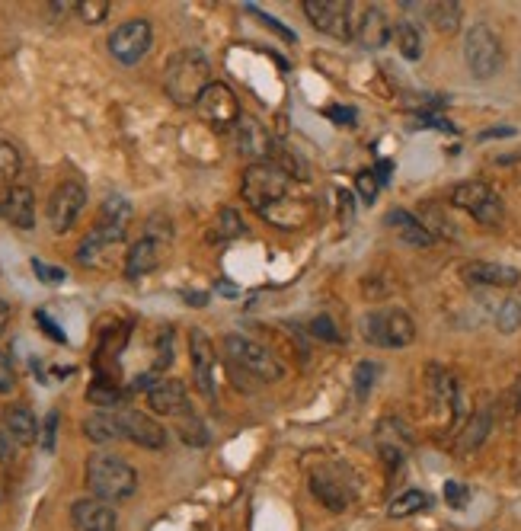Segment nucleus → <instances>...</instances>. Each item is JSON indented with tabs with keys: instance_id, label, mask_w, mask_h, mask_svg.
Segmentation results:
<instances>
[{
	"instance_id": "bb28decb",
	"label": "nucleus",
	"mask_w": 521,
	"mask_h": 531,
	"mask_svg": "<svg viewBox=\"0 0 521 531\" xmlns=\"http://www.w3.org/2000/svg\"><path fill=\"white\" fill-rule=\"evenodd\" d=\"M426 388H429V394L438 400V404H454V397H458V384H454L451 372H445L442 365H429Z\"/></svg>"
},
{
	"instance_id": "473e14b6",
	"label": "nucleus",
	"mask_w": 521,
	"mask_h": 531,
	"mask_svg": "<svg viewBox=\"0 0 521 531\" xmlns=\"http://www.w3.org/2000/svg\"><path fill=\"white\" fill-rule=\"evenodd\" d=\"M496 327H499L502 333H512V330L521 327V298H518V295L509 298V301H502V308H499V314H496Z\"/></svg>"
},
{
	"instance_id": "2eb2a0df",
	"label": "nucleus",
	"mask_w": 521,
	"mask_h": 531,
	"mask_svg": "<svg viewBox=\"0 0 521 531\" xmlns=\"http://www.w3.org/2000/svg\"><path fill=\"white\" fill-rule=\"evenodd\" d=\"M189 359H192V375L195 388L202 391V397H215V343L208 340L205 330L189 333Z\"/></svg>"
},
{
	"instance_id": "e433bc0d",
	"label": "nucleus",
	"mask_w": 521,
	"mask_h": 531,
	"mask_svg": "<svg viewBox=\"0 0 521 531\" xmlns=\"http://www.w3.org/2000/svg\"><path fill=\"white\" fill-rule=\"evenodd\" d=\"M16 388V372H13V362L4 349H0V394H10Z\"/></svg>"
},
{
	"instance_id": "aec40b11",
	"label": "nucleus",
	"mask_w": 521,
	"mask_h": 531,
	"mask_svg": "<svg viewBox=\"0 0 521 531\" xmlns=\"http://www.w3.org/2000/svg\"><path fill=\"white\" fill-rule=\"evenodd\" d=\"M148 404L154 413L160 416H186L189 413V391L183 381L176 378H164V381H154L148 388Z\"/></svg>"
},
{
	"instance_id": "c756f323",
	"label": "nucleus",
	"mask_w": 521,
	"mask_h": 531,
	"mask_svg": "<svg viewBox=\"0 0 521 531\" xmlns=\"http://www.w3.org/2000/svg\"><path fill=\"white\" fill-rule=\"evenodd\" d=\"M20 167H23L20 151H16L10 141H0V192H7L10 186H16Z\"/></svg>"
},
{
	"instance_id": "37998d69",
	"label": "nucleus",
	"mask_w": 521,
	"mask_h": 531,
	"mask_svg": "<svg viewBox=\"0 0 521 531\" xmlns=\"http://www.w3.org/2000/svg\"><path fill=\"white\" fill-rule=\"evenodd\" d=\"M7 320H10V308H7V301H0V333H4Z\"/></svg>"
},
{
	"instance_id": "0eeeda50",
	"label": "nucleus",
	"mask_w": 521,
	"mask_h": 531,
	"mask_svg": "<svg viewBox=\"0 0 521 531\" xmlns=\"http://www.w3.org/2000/svg\"><path fill=\"white\" fill-rule=\"evenodd\" d=\"M451 205L467 212L477 224H486V228H499L502 221H506V205L493 192V186L477 183V180H467L458 183L451 189Z\"/></svg>"
},
{
	"instance_id": "ddd939ff",
	"label": "nucleus",
	"mask_w": 521,
	"mask_h": 531,
	"mask_svg": "<svg viewBox=\"0 0 521 531\" xmlns=\"http://www.w3.org/2000/svg\"><path fill=\"white\" fill-rule=\"evenodd\" d=\"M234 141H237V151L240 157L250 160L253 164H272L275 157V141L269 135V128L253 119V116H240L237 125H234Z\"/></svg>"
},
{
	"instance_id": "f03ea898",
	"label": "nucleus",
	"mask_w": 521,
	"mask_h": 531,
	"mask_svg": "<svg viewBox=\"0 0 521 531\" xmlns=\"http://www.w3.org/2000/svg\"><path fill=\"white\" fill-rule=\"evenodd\" d=\"M208 84H211V68L199 48H183V52H176L167 61L164 90L176 106H195Z\"/></svg>"
},
{
	"instance_id": "f8f14e48",
	"label": "nucleus",
	"mask_w": 521,
	"mask_h": 531,
	"mask_svg": "<svg viewBox=\"0 0 521 531\" xmlns=\"http://www.w3.org/2000/svg\"><path fill=\"white\" fill-rule=\"evenodd\" d=\"M304 13L320 32H327L333 39H349L355 32L352 4H346V0H304Z\"/></svg>"
},
{
	"instance_id": "c03bdc74",
	"label": "nucleus",
	"mask_w": 521,
	"mask_h": 531,
	"mask_svg": "<svg viewBox=\"0 0 521 531\" xmlns=\"http://www.w3.org/2000/svg\"><path fill=\"white\" fill-rule=\"evenodd\" d=\"M512 394H515V404H518V410H521V375H518V381H515V388H512Z\"/></svg>"
},
{
	"instance_id": "6ab92c4d",
	"label": "nucleus",
	"mask_w": 521,
	"mask_h": 531,
	"mask_svg": "<svg viewBox=\"0 0 521 531\" xmlns=\"http://www.w3.org/2000/svg\"><path fill=\"white\" fill-rule=\"evenodd\" d=\"M0 218L13 224V228L29 231L32 224H36V196H32V189L23 183L10 186L4 196H0Z\"/></svg>"
},
{
	"instance_id": "39448f33",
	"label": "nucleus",
	"mask_w": 521,
	"mask_h": 531,
	"mask_svg": "<svg viewBox=\"0 0 521 531\" xmlns=\"http://www.w3.org/2000/svg\"><path fill=\"white\" fill-rule=\"evenodd\" d=\"M362 336L365 343L381 346V349H403L416 340V324L413 317L400 308L387 311H371L362 317Z\"/></svg>"
},
{
	"instance_id": "a878e982",
	"label": "nucleus",
	"mask_w": 521,
	"mask_h": 531,
	"mask_svg": "<svg viewBox=\"0 0 521 531\" xmlns=\"http://www.w3.org/2000/svg\"><path fill=\"white\" fill-rule=\"evenodd\" d=\"M490 426H493L490 413H474V416H470L467 426H464V432L458 436V452H461V455L477 452V448L486 442V436H490Z\"/></svg>"
},
{
	"instance_id": "7c9ffc66",
	"label": "nucleus",
	"mask_w": 521,
	"mask_h": 531,
	"mask_svg": "<svg viewBox=\"0 0 521 531\" xmlns=\"http://www.w3.org/2000/svg\"><path fill=\"white\" fill-rule=\"evenodd\" d=\"M429 16L442 32H454L461 26V4H454V0H451V4H448V0H445V4H432Z\"/></svg>"
},
{
	"instance_id": "79ce46f5",
	"label": "nucleus",
	"mask_w": 521,
	"mask_h": 531,
	"mask_svg": "<svg viewBox=\"0 0 521 531\" xmlns=\"http://www.w3.org/2000/svg\"><path fill=\"white\" fill-rule=\"evenodd\" d=\"M13 439L7 436V429H0V461H10L13 458Z\"/></svg>"
},
{
	"instance_id": "c9c22d12",
	"label": "nucleus",
	"mask_w": 521,
	"mask_h": 531,
	"mask_svg": "<svg viewBox=\"0 0 521 531\" xmlns=\"http://www.w3.org/2000/svg\"><path fill=\"white\" fill-rule=\"evenodd\" d=\"M467 487L464 484H458V480H448L445 484V503L451 506V509H464L467 506Z\"/></svg>"
},
{
	"instance_id": "c85d7f7f",
	"label": "nucleus",
	"mask_w": 521,
	"mask_h": 531,
	"mask_svg": "<svg viewBox=\"0 0 521 531\" xmlns=\"http://www.w3.org/2000/svg\"><path fill=\"white\" fill-rule=\"evenodd\" d=\"M394 39H397L400 55H403L406 61H419V58H422V32H419L416 23L403 20V23L394 29Z\"/></svg>"
},
{
	"instance_id": "423d86ee",
	"label": "nucleus",
	"mask_w": 521,
	"mask_h": 531,
	"mask_svg": "<svg viewBox=\"0 0 521 531\" xmlns=\"http://www.w3.org/2000/svg\"><path fill=\"white\" fill-rule=\"evenodd\" d=\"M224 352L234 368L253 375L256 381H279L282 378V362L275 359L263 343L231 333V336H224Z\"/></svg>"
},
{
	"instance_id": "4c0bfd02",
	"label": "nucleus",
	"mask_w": 521,
	"mask_h": 531,
	"mask_svg": "<svg viewBox=\"0 0 521 531\" xmlns=\"http://www.w3.org/2000/svg\"><path fill=\"white\" fill-rule=\"evenodd\" d=\"M32 272H36L42 282H64V269H52L42 260H32Z\"/></svg>"
},
{
	"instance_id": "9b49d317",
	"label": "nucleus",
	"mask_w": 521,
	"mask_h": 531,
	"mask_svg": "<svg viewBox=\"0 0 521 531\" xmlns=\"http://www.w3.org/2000/svg\"><path fill=\"white\" fill-rule=\"evenodd\" d=\"M154 45V29L148 20H128L109 36V52L119 64H138Z\"/></svg>"
},
{
	"instance_id": "20e7f679",
	"label": "nucleus",
	"mask_w": 521,
	"mask_h": 531,
	"mask_svg": "<svg viewBox=\"0 0 521 531\" xmlns=\"http://www.w3.org/2000/svg\"><path fill=\"white\" fill-rule=\"evenodd\" d=\"M128 221H132V205H128L122 196H109L100 208V221L93 224V231L87 234L84 244H80L77 256L84 263H93L106 247L119 244V240L125 237Z\"/></svg>"
},
{
	"instance_id": "2f4dec72",
	"label": "nucleus",
	"mask_w": 521,
	"mask_h": 531,
	"mask_svg": "<svg viewBox=\"0 0 521 531\" xmlns=\"http://www.w3.org/2000/svg\"><path fill=\"white\" fill-rule=\"evenodd\" d=\"M378 375H381V368L374 365V362H358V365H355L352 388H355V397H358V400H365V397L374 391V381H378Z\"/></svg>"
},
{
	"instance_id": "f3484780",
	"label": "nucleus",
	"mask_w": 521,
	"mask_h": 531,
	"mask_svg": "<svg viewBox=\"0 0 521 531\" xmlns=\"http://www.w3.org/2000/svg\"><path fill=\"white\" fill-rule=\"evenodd\" d=\"M71 522L77 531H119L116 509L106 500H96V496H87V500H77L71 506Z\"/></svg>"
},
{
	"instance_id": "a19ab883",
	"label": "nucleus",
	"mask_w": 521,
	"mask_h": 531,
	"mask_svg": "<svg viewBox=\"0 0 521 531\" xmlns=\"http://www.w3.org/2000/svg\"><path fill=\"white\" fill-rule=\"evenodd\" d=\"M36 324H39L48 336H52L55 343H68V340H64V333L52 324V320H48V314H45V311H39V314H36Z\"/></svg>"
},
{
	"instance_id": "f257e3e1",
	"label": "nucleus",
	"mask_w": 521,
	"mask_h": 531,
	"mask_svg": "<svg viewBox=\"0 0 521 531\" xmlns=\"http://www.w3.org/2000/svg\"><path fill=\"white\" fill-rule=\"evenodd\" d=\"M291 189V176L275 164H253L243 173V199L279 228H298L304 221V202Z\"/></svg>"
},
{
	"instance_id": "7ed1b4c3",
	"label": "nucleus",
	"mask_w": 521,
	"mask_h": 531,
	"mask_svg": "<svg viewBox=\"0 0 521 531\" xmlns=\"http://www.w3.org/2000/svg\"><path fill=\"white\" fill-rule=\"evenodd\" d=\"M87 487H90V493L96 496V500L119 503V500H128V496L135 493L138 474L125 458L109 455V452H96L87 461Z\"/></svg>"
},
{
	"instance_id": "5701e85b",
	"label": "nucleus",
	"mask_w": 521,
	"mask_h": 531,
	"mask_svg": "<svg viewBox=\"0 0 521 531\" xmlns=\"http://www.w3.org/2000/svg\"><path fill=\"white\" fill-rule=\"evenodd\" d=\"M4 429H7V436H10L16 445L39 442V420H36V416H32V410L23 407V404H16V407H7V410H4Z\"/></svg>"
},
{
	"instance_id": "4be33fe9",
	"label": "nucleus",
	"mask_w": 521,
	"mask_h": 531,
	"mask_svg": "<svg viewBox=\"0 0 521 531\" xmlns=\"http://www.w3.org/2000/svg\"><path fill=\"white\" fill-rule=\"evenodd\" d=\"M390 23H387V16H384V10H378V7H365L362 13H358V23H355V32L352 36L362 42L365 48H381V45H387V39H390Z\"/></svg>"
},
{
	"instance_id": "ea45409f",
	"label": "nucleus",
	"mask_w": 521,
	"mask_h": 531,
	"mask_svg": "<svg viewBox=\"0 0 521 531\" xmlns=\"http://www.w3.org/2000/svg\"><path fill=\"white\" fill-rule=\"evenodd\" d=\"M311 330L317 333V336H327L330 343H339V333H336V327H333V320L323 314V317H317L314 324H311Z\"/></svg>"
},
{
	"instance_id": "4468645a",
	"label": "nucleus",
	"mask_w": 521,
	"mask_h": 531,
	"mask_svg": "<svg viewBox=\"0 0 521 531\" xmlns=\"http://www.w3.org/2000/svg\"><path fill=\"white\" fill-rule=\"evenodd\" d=\"M195 112L205 119V122H211V125H237V119H240V103H237V96H234V90L227 87V84H221V80H211V84L205 87V93L199 96V103H195Z\"/></svg>"
},
{
	"instance_id": "b1692460",
	"label": "nucleus",
	"mask_w": 521,
	"mask_h": 531,
	"mask_svg": "<svg viewBox=\"0 0 521 531\" xmlns=\"http://www.w3.org/2000/svg\"><path fill=\"white\" fill-rule=\"evenodd\" d=\"M157 263H160V244H157L154 234H148V237H141L138 244H132V250H128L125 272L132 279H138V276H148V272H154Z\"/></svg>"
},
{
	"instance_id": "a211bd4d",
	"label": "nucleus",
	"mask_w": 521,
	"mask_h": 531,
	"mask_svg": "<svg viewBox=\"0 0 521 531\" xmlns=\"http://www.w3.org/2000/svg\"><path fill=\"white\" fill-rule=\"evenodd\" d=\"M119 423H122V432H125V442H135L141 448H157L167 445V429L160 426L151 416H144L141 410H122L119 413Z\"/></svg>"
},
{
	"instance_id": "58836bf2",
	"label": "nucleus",
	"mask_w": 521,
	"mask_h": 531,
	"mask_svg": "<svg viewBox=\"0 0 521 531\" xmlns=\"http://www.w3.org/2000/svg\"><path fill=\"white\" fill-rule=\"evenodd\" d=\"M55 429H58V413L45 416V432H42V448L45 452H55Z\"/></svg>"
},
{
	"instance_id": "72a5a7b5",
	"label": "nucleus",
	"mask_w": 521,
	"mask_h": 531,
	"mask_svg": "<svg viewBox=\"0 0 521 531\" xmlns=\"http://www.w3.org/2000/svg\"><path fill=\"white\" fill-rule=\"evenodd\" d=\"M355 186H358V196H362L365 205H374V199H378V192H381V183H378V176H374V170H362L355 176Z\"/></svg>"
},
{
	"instance_id": "412c9836",
	"label": "nucleus",
	"mask_w": 521,
	"mask_h": 531,
	"mask_svg": "<svg viewBox=\"0 0 521 531\" xmlns=\"http://www.w3.org/2000/svg\"><path fill=\"white\" fill-rule=\"evenodd\" d=\"M384 224L403 240V244H410V247H432L435 244V234L413 212H403V208H390Z\"/></svg>"
},
{
	"instance_id": "dca6fc26",
	"label": "nucleus",
	"mask_w": 521,
	"mask_h": 531,
	"mask_svg": "<svg viewBox=\"0 0 521 531\" xmlns=\"http://www.w3.org/2000/svg\"><path fill=\"white\" fill-rule=\"evenodd\" d=\"M461 279L470 288H512L518 285L521 272L506 263H493V260H474L461 269Z\"/></svg>"
},
{
	"instance_id": "9d476101",
	"label": "nucleus",
	"mask_w": 521,
	"mask_h": 531,
	"mask_svg": "<svg viewBox=\"0 0 521 531\" xmlns=\"http://www.w3.org/2000/svg\"><path fill=\"white\" fill-rule=\"evenodd\" d=\"M87 205V189L77 180H64L55 186V192L48 196V224L55 234H68L74 228V221L80 218Z\"/></svg>"
},
{
	"instance_id": "6e6552de",
	"label": "nucleus",
	"mask_w": 521,
	"mask_h": 531,
	"mask_svg": "<svg viewBox=\"0 0 521 531\" xmlns=\"http://www.w3.org/2000/svg\"><path fill=\"white\" fill-rule=\"evenodd\" d=\"M464 61L467 71L477 80H490L502 68V42L493 32V26L477 23L464 32Z\"/></svg>"
},
{
	"instance_id": "1a4fd4ad",
	"label": "nucleus",
	"mask_w": 521,
	"mask_h": 531,
	"mask_svg": "<svg viewBox=\"0 0 521 531\" xmlns=\"http://www.w3.org/2000/svg\"><path fill=\"white\" fill-rule=\"evenodd\" d=\"M355 490V477L346 464H320L311 471V493L333 512H343L355 500Z\"/></svg>"
},
{
	"instance_id": "393cba45",
	"label": "nucleus",
	"mask_w": 521,
	"mask_h": 531,
	"mask_svg": "<svg viewBox=\"0 0 521 531\" xmlns=\"http://www.w3.org/2000/svg\"><path fill=\"white\" fill-rule=\"evenodd\" d=\"M84 436L96 445H109V442H125V432L119 423V413L112 410H100L84 420Z\"/></svg>"
},
{
	"instance_id": "f704fd0d",
	"label": "nucleus",
	"mask_w": 521,
	"mask_h": 531,
	"mask_svg": "<svg viewBox=\"0 0 521 531\" xmlns=\"http://www.w3.org/2000/svg\"><path fill=\"white\" fill-rule=\"evenodd\" d=\"M77 13L84 16L87 23H100V20H106V13H109V0H80Z\"/></svg>"
},
{
	"instance_id": "cd10ccee",
	"label": "nucleus",
	"mask_w": 521,
	"mask_h": 531,
	"mask_svg": "<svg viewBox=\"0 0 521 531\" xmlns=\"http://www.w3.org/2000/svg\"><path fill=\"white\" fill-rule=\"evenodd\" d=\"M429 506V496L422 493V490H403V493H397L394 500H390V506H387V516L390 519H410V516H416V512H422Z\"/></svg>"
}]
</instances>
